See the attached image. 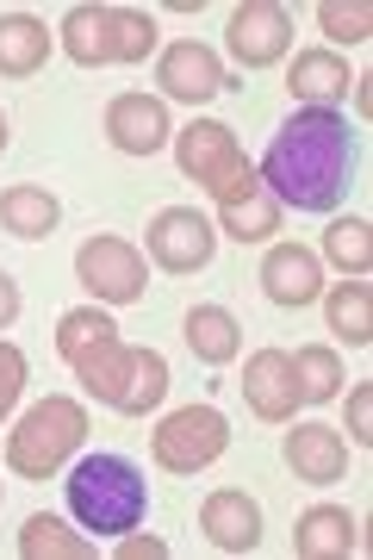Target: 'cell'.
<instances>
[{"mask_svg":"<svg viewBox=\"0 0 373 560\" xmlns=\"http://www.w3.org/2000/svg\"><path fill=\"white\" fill-rule=\"evenodd\" d=\"M62 57L81 69H106V62H143L156 50V20L131 13V7H69L62 13Z\"/></svg>","mask_w":373,"mask_h":560,"instance_id":"277c9868","label":"cell"},{"mask_svg":"<svg viewBox=\"0 0 373 560\" xmlns=\"http://www.w3.org/2000/svg\"><path fill=\"white\" fill-rule=\"evenodd\" d=\"M57 224H62V206H57V194H50V187L20 180V187H7V194H0V231L38 243V237H50Z\"/></svg>","mask_w":373,"mask_h":560,"instance_id":"ffe728a7","label":"cell"},{"mask_svg":"<svg viewBox=\"0 0 373 560\" xmlns=\"http://www.w3.org/2000/svg\"><path fill=\"white\" fill-rule=\"evenodd\" d=\"M293 381H299V399L305 405H330L336 393H342V361H336V349H299L293 355Z\"/></svg>","mask_w":373,"mask_h":560,"instance_id":"4316f807","label":"cell"},{"mask_svg":"<svg viewBox=\"0 0 373 560\" xmlns=\"http://www.w3.org/2000/svg\"><path fill=\"white\" fill-rule=\"evenodd\" d=\"M0 150H7V113H0Z\"/></svg>","mask_w":373,"mask_h":560,"instance_id":"d6a6232c","label":"cell"},{"mask_svg":"<svg viewBox=\"0 0 373 560\" xmlns=\"http://www.w3.org/2000/svg\"><path fill=\"white\" fill-rule=\"evenodd\" d=\"M354 168H361V131L336 106H299L293 119L268 138V156H261L256 175L280 206L336 212Z\"/></svg>","mask_w":373,"mask_h":560,"instance_id":"6da1fadb","label":"cell"},{"mask_svg":"<svg viewBox=\"0 0 373 560\" xmlns=\"http://www.w3.org/2000/svg\"><path fill=\"white\" fill-rule=\"evenodd\" d=\"M261 293H268L275 305H287V312L312 305L317 293H324L317 249H305V243H275V249L261 256Z\"/></svg>","mask_w":373,"mask_h":560,"instance_id":"9a60e30c","label":"cell"},{"mask_svg":"<svg viewBox=\"0 0 373 560\" xmlns=\"http://www.w3.org/2000/svg\"><path fill=\"white\" fill-rule=\"evenodd\" d=\"M212 200H218V224H224V237H236V243H268L280 231V200L261 187V175L249 168V162L218 187Z\"/></svg>","mask_w":373,"mask_h":560,"instance_id":"9c48e42d","label":"cell"},{"mask_svg":"<svg viewBox=\"0 0 373 560\" xmlns=\"http://www.w3.org/2000/svg\"><path fill=\"white\" fill-rule=\"evenodd\" d=\"M187 349H194L206 368H224V361H236V349H243V324H236L224 305H194V312H187Z\"/></svg>","mask_w":373,"mask_h":560,"instance_id":"7402d4cb","label":"cell"},{"mask_svg":"<svg viewBox=\"0 0 373 560\" xmlns=\"http://www.w3.org/2000/svg\"><path fill=\"white\" fill-rule=\"evenodd\" d=\"M20 393H25V349L0 342V423H7L13 405H20Z\"/></svg>","mask_w":373,"mask_h":560,"instance_id":"f1b7e54d","label":"cell"},{"mask_svg":"<svg viewBox=\"0 0 373 560\" xmlns=\"http://www.w3.org/2000/svg\"><path fill=\"white\" fill-rule=\"evenodd\" d=\"M317 25H324L336 44H368L373 13L361 7V0H354V7H342V0H324V7H317Z\"/></svg>","mask_w":373,"mask_h":560,"instance_id":"83f0119b","label":"cell"},{"mask_svg":"<svg viewBox=\"0 0 373 560\" xmlns=\"http://www.w3.org/2000/svg\"><path fill=\"white\" fill-rule=\"evenodd\" d=\"M20 555L25 560H88L94 555V541L75 536L62 517L38 511V517H25V529H20Z\"/></svg>","mask_w":373,"mask_h":560,"instance_id":"cb8c5ba5","label":"cell"},{"mask_svg":"<svg viewBox=\"0 0 373 560\" xmlns=\"http://www.w3.org/2000/svg\"><path fill=\"white\" fill-rule=\"evenodd\" d=\"M20 280H13V275H7V268H0V330H7V324H13V318H20Z\"/></svg>","mask_w":373,"mask_h":560,"instance_id":"1f68e13d","label":"cell"},{"mask_svg":"<svg viewBox=\"0 0 373 560\" xmlns=\"http://www.w3.org/2000/svg\"><path fill=\"white\" fill-rule=\"evenodd\" d=\"M75 280L94 293L100 305H138L143 287H150V268H143V249L125 237H88L75 249Z\"/></svg>","mask_w":373,"mask_h":560,"instance_id":"52a82bcc","label":"cell"},{"mask_svg":"<svg viewBox=\"0 0 373 560\" xmlns=\"http://www.w3.org/2000/svg\"><path fill=\"white\" fill-rule=\"evenodd\" d=\"M106 342H118V324L100 312V305H75V312H62L57 324V355L75 368V361H88L94 349H106Z\"/></svg>","mask_w":373,"mask_h":560,"instance_id":"d4e9b609","label":"cell"},{"mask_svg":"<svg viewBox=\"0 0 373 560\" xmlns=\"http://www.w3.org/2000/svg\"><path fill=\"white\" fill-rule=\"evenodd\" d=\"M81 436H88V411L75 399L50 393V399H38L7 430V467L20 480H50V474H62V460L81 448Z\"/></svg>","mask_w":373,"mask_h":560,"instance_id":"5b68a950","label":"cell"},{"mask_svg":"<svg viewBox=\"0 0 373 560\" xmlns=\"http://www.w3.org/2000/svg\"><path fill=\"white\" fill-rule=\"evenodd\" d=\"M75 381L100 405H113L125 418H150L168 399V361L156 349H131V342H106L88 361H75Z\"/></svg>","mask_w":373,"mask_h":560,"instance_id":"3957f363","label":"cell"},{"mask_svg":"<svg viewBox=\"0 0 373 560\" xmlns=\"http://www.w3.org/2000/svg\"><path fill=\"white\" fill-rule=\"evenodd\" d=\"M218 249L212 219H199V206H162L150 219V261L168 275H199Z\"/></svg>","mask_w":373,"mask_h":560,"instance_id":"ba28073f","label":"cell"},{"mask_svg":"<svg viewBox=\"0 0 373 560\" xmlns=\"http://www.w3.org/2000/svg\"><path fill=\"white\" fill-rule=\"evenodd\" d=\"M162 555H168L162 536H125L118 541V560H162Z\"/></svg>","mask_w":373,"mask_h":560,"instance_id":"4dcf8cb0","label":"cell"},{"mask_svg":"<svg viewBox=\"0 0 373 560\" xmlns=\"http://www.w3.org/2000/svg\"><path fill=\"white\" fill-rule=\"evenodd\" d=\"M349 442L354 448H368L373 442V386H354L349 393Z\"/></svg>","mask_w":373,"mask_h":560,"instance_id":"f546056e","label":"cell"},{"mask_svg":"<svg viewBox=\"0 0 373 560\" xmlns=\"http://www.w3.org/2000/svg\"><path fill=\"white\" fill-rule=\"evenodd\" d=\"M324 256H330L349 280H368V268H373V224L368 219H336L330 231H324Z\"/></svg>","mask_w":373,"mask_h":560,"instance_id":"484cf974","label":"cell"},{"mask_svg":"<svg viewBox=\"0 0 373 560\" xmlns=\"http://www.w3.org/2000/svg\"><path fill=\"white\" fill-rule=\"evenodd\" d=\"M175 162H180V175H187V180H199L206 194H218V187H224V180H231L249 156H243V143H236L231 125L194 119V125L175 138Z\"/></svg>","mask_w":373,"mask_h":560,"instance_id":"30bf717a","label":"cell"},{"mask_svg":"<svg viewBox=\"0 0 373 560\" xmlns=\"http://www.w3.org/2000/svg\"><path fill=\"white\" fill-rule=\"evenodd\" d=\"M243 399L261 423H293L299 418V381H293V355L287 349H256L243 368Z\"/></svg>","mask_w":373,"mask_h":560,"instance_id":"4fadbf2b","label":"cell"},{"mask_svg":"<svg viewBox=\"0 0 373 560\" xmlns=\"http://www.w3.org/2000/svg\"><path fill=\"white\" fill-rule=\"evenodd\" d=\"M150 448H156L162 474H199V467H212L231 448V423H224L218 405H180V411H168L156 423Z\"/></svg>","mask_w":373,"mask_h":560,"instance_id":"8992f818","label":"cell"},{"mask_svg":"<svg viewBox=\"0 0 373 560\" xmlns=\"http://www.w3.org/2000/svg\"><path fill=\"white\" fill-rule=\"evenodd\" d=\"M156 81H162V94H168V101H187V106H206V101H218V94L231 88L224 62H218L199 38L168 44V50L156 57Z\"/></svg>","mask_w":373,"mask_h":560,"instance_id":"7c38bea8","label":"cell"},{"mask_svg":"<svg viewBox=\"0 0 373 560\" xmlns=\"http://www.w3.org/2000/svg\"><path fill=\"white\" fill-rule=\"evenodd\" d=\"M199 529H206V541L224 548V555H249L261 541V504L249 499V492L224 486V492H212V499L199 504Z\"/></svg>","mask_w":373,"mask_h":560,"instance_id":"e0dca14e","label":"cell"},{"mask_svg":"<svg viewBox=\"0 0 373 560\" xmlns=\"http://www.w3.org/2000/svg\"><path fill=\"white\" fill-rule=\"evenodd\" d=\"M168 106L150 101V94H113L106 101V143L125 150V156H156L168 143Z\"/></svg>","mask_w":373,"mask_h":560,"instance_id":"5bb4252c","label":"cell"},{"mask_svg":"<svg viewBox=\"0 0 373 560\" xmlns=\"http://www.w3.org/2000/svg\"><path fill=\"white\" fill-rule=\"evenodd\" d=\"M287 88H293L299 106H336V101H349L354 75L336 50H299L293 69H287Z\"/></svg>","mask_w":373,"mask_h":560,"instance_id":"d6986e66","label":"cell"},{"mask_svg":"<svg viewBox=\"0 0 373 560\" xmlns=\"http://www.w3.org/2000/svg\"><path fill=\"white\" fill-rule=\"evenodd\" d=\"M224 44H231V57L243 62V69H268V62H280L293 50V13L275 7V0H249V7L231 13Z\"/></svg>","mask_w":373,"mask_h":560,"instance_id":"8fae6325","label":"cell"},{"mask_svg":"<svg viewBox=\"0 0 373 560\" xmlns=\"http://www.w3.org/2000/svg\"><path fill=\"white\" fill-rule=\"evenodd\" d=\"M324 318H330V330L349 342V349H368L373 342V293H368V280H336L330 300H324Z\"/></svg>","mask_w":373,"mask_h":560,"instance_id":"603a6c76","label":"cell"},{"mask_svg":"<svg viewBox=\"0 0 373 560\" xmlns=\"http://www.w3.org/2000/svg\"><path fill=\"white\" fill-rule=\"evenodd\" d=\"M50 62V25H38L32 13H0V75H38Z\"/></svg>","mask_w":373,"mask_h":560,"instance_id":"44dd1931","label":"cell"},{"mask_svg":"<svg viewBox=\"0 0 373 560\" xmlns=\"http://www.w3.org/2000/svg\"><path fill=\"white\" fill-rule=\"evenodd\" d=\"M293 555H299V560L361 555V529H354L349 504H312V511L293 523Z\"/></svg>","mask_w":373,"mask_h":560,"instance_id":"ac0fdd59","label":"cell"},{"mask_svg":"<svg viewBox=\"0 0 373 560\" xmlns=\"http://www.w3.org/2000/svg\"><path fill=\"white\" fill-rule=\"evenodd\" d=\"M280 455H287V467H293L305 486H336L349 474V442H342V430H330V423H299V430H287Z\"/></svg>","mask_w":373,"mask_h":560,"instance_id":"2e32d148","label":"cell"},{"mask_svg":"<svg viewBox=\"0 0 373 560\" xmlns=\"http://www.w3.org/2000/svg\"><path fill=\"white\" fill-rule=\"evenodd\" d=\"M62 499H69V517L94 536H131L150 511V486H143L138 460L125 455H81L62 480Z\"/></svg>","mask_w":373,"mask_h":560,"instance_id":"7a4b0ae2","label":"cell"}]
</instances>
